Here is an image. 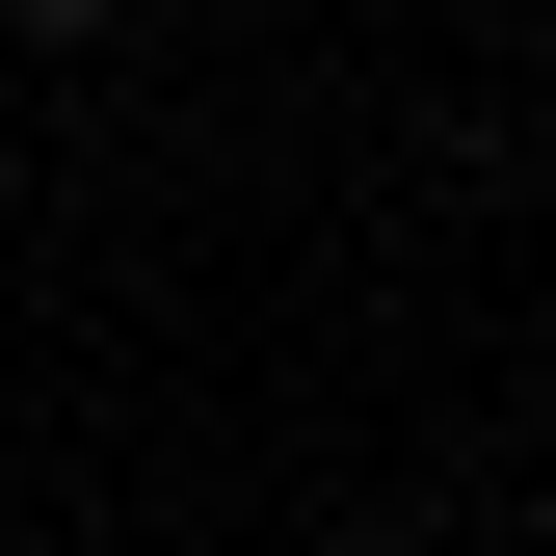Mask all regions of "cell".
Segmentation results:
<instances>
[{"label":"cell","mask_w":556,"mask_h":556,"mask_svg":"<svg viewBox=\"0 0 556 556\" xmlns=\"http://www.w3.org/2000/svg\"><path fill=\"white\" fill-rule=\"evenodd\" d=\"M27 27H106V0H27Z\"/></svg>","instance_id":"obj_1"}]
</instances>
